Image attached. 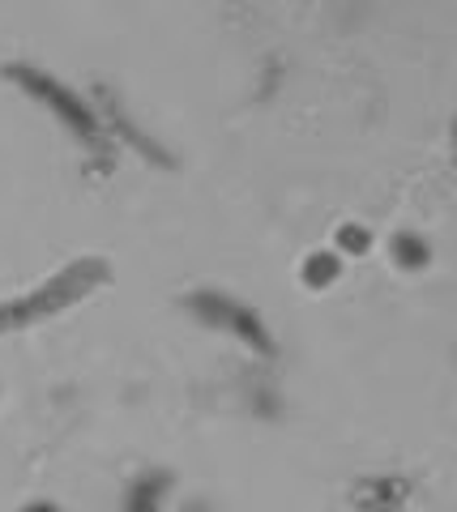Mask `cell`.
<instances>
[{
  "label": "cell",
  "mask_w": 457,
  "mask_h": 512,
  "mask_svg": "<svg viewBox=\"0 0 457 512\" xmlns=\"http://www.w3.org/2000/svg\"><path fill=\"white\" fill-rule=\"evenodd\" d=\"M338 248L342 252H368V231L364 227H342L338 231Z\"/></svg>",
  "instance_id": "6"
},
{
  "label": "cell",
  "mask_w": 457,
  "mask_h": 512,
  "mask_svg": "<svg viewBox=\"0 0 457 512\" xmlns=\"http://www.w3.org/2000/svg\"><path fill=\"white\" fill-rule=\"evenodd\" d=\"M26 512H60V508H52V504H30Z\"/></svg>",
  "instance_id": "7"
},
{
  "label": "cell",
  "mask_w": 457,
  "mask_h": 512,
  "mask_svg": "<svg viewBox=\"0 0 457 512\" xmlns=\"http://www.w3.org/2000/svg\"><path fill=\"white\" fill-rule=\"evenodd\" d=\"M107 274H112V265H107L103 256H82V261H73L69 269L52 274V282L35 286L30 295L0 303V333L26 329V325H35V320H47V316L73 308V303H82L86 295L99 291Z\"/></svg>",
  "instance_id": "1"
},
{
  "label": "cell",
  "mask_w": 457,
  "mask_h": 512,
  "mask_svg": "<svg viewBox=\"0 0 457 512\" xmlns=\"http://www.w3.org/2000/svg\"><path fill=\"white\" fill-rule=\"evenodd\" d=\"M184 308L193 312L197 320H206V325L227 329V333H235V338H244L248 346H257V350H265V355H274L270 329L261 325L257 312H252L248 303L231 299V295H223V291H193V295L184 299Z\"/></svg>",
  "instance_id": "3"
},
{
  "label": "cell",
  "mask_w": 457,
  "mask_h": 512,
  "mask_svg": "<svg viewBox=\"0 0 457 512\" xmlns=\"http://www.w3.org/2000/svg\"><path fill=\"white\" fill-rule=\"evenodd\" d=\"M5 77H9V82H18L26 94H35V99L52 111V116L65 124L86 150H99V141H103L99 137V120H94V111L77 99L65 82L47 77L43 69H35V64H5Z\"/></svg>",
  "instance_id": "2"
},
{
  "label": "cell",
  "mask_w": 457,
  "mask_h": 512,
  "mask_svg": "<svg viewBox=\"0 0 457 512\" xmlns=\"http://www.w3.org/2000/svg\"><path fill=\"white\" fill-rule=\"evenodd\" d=\"M304 269H308V286H325V282H334L338 261H334V256H312Z\"/></svg>",
  "instance_id": "5"
},
{
  "label": "cell",
  "mask_w": 457,
  "mask_h": 512,
  "mask_svg": "<svg viewBox=\"0 0 457 512\" xmlns=\"http://www.w3.org/2000/svg\"><path fill=\"white\" fill-rule=\"evenodd\" d=\"M393 256H398L406 269H415V265L428 261V248H423L415 235H398V239H393Z\"/></svg>",
  "instance_id": "4"
}]
</instances>
